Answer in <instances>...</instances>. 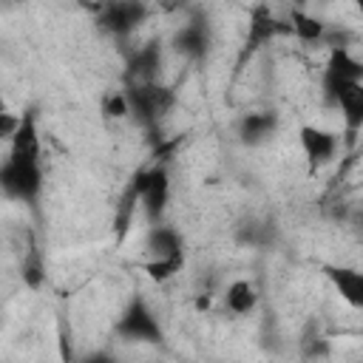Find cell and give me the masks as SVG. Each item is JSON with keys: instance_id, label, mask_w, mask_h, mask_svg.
<instances>
[{"instance_id": "22", "label": "cell", "mask_w": 363, "mask_h": 363, "mask_svg": "<svg viewBox=\"0 0 363 363\" xmlns=\"http://www.w3.org/2000/svg\"><path fill=\"white\" fill-rule=\"evenodd\" d=\"M82 363H119V360L113 354H108V352H91V354H85Z\"/></svg>"}, {"instance_id": "16", "label": "cell", "mask_w": 363, "mask_h": 363, "mask_svg": "<svg viewBox=\"0 0 363 363\" xmlns=\"http://www.w3.org/2000/svg\"><path fill=\"white\" fill-rule=\"evenodd\" d=\"M173 45H176L179 54H184V57H190V60H199V57L207 51V28L199 26V23H190V26H184V28L176 34Z\"/></svg>"}, {"instance_id": "7", "label": "cell", "mask_w": 363, "mask_h": 363, "mask_svg": "<svg viewBox=\"0 0 363 363\" xmlns=\"http://www.w3.org/2000/svg\"><path fill=\"white\" fill-rule=\"evenodd\" d=\"M346 82H363V62L354 60L346 48H332L329 62H326V77H323L326 94L332 96Z\"/></svg>"}, {"instance_id": "19", "label": "cell", "mask_w": 363, "mask_h": 363, "mask_svg": "<svg viewBox=\"0 0 363 363\" xmlns=\"http://www.w3.org/2000/svg\"><path fill=\"white\" fill-rule=\"evenodd\" d=\"M289 28H292V34H295L298 40H303V43H315V40H320V37L326 34L323 23H320L318 17H312V14H306V11H292Z\"/></svg>"}, {"instance_id": "9", "label": "cell", "mask_w": 363, "mask_h": 363, "mask_svg": "<svg viewBox=\"0 0 363 363\" xmlns=\"http://www.w3.org/2000/svg\"><path fill=\"white\" fill-rule=\"evenodd\" d=\"M162 65V51L159 43H147L142 48L133 51L130 62H128V85H145V82H156V71Z\"/></svg>"}, {"instance_id": "1", "label": "cell", "mask_w": 363, "mask_h": 363, "mask_svg": "<svg viewBox=\"0 0 363 363\" xmlns=\"http://www.w3.org/2000/svg\"><path fill=\"white\" fill-rule=\"evenodd\" d=\"M0 190L14 201L31 204L43 193V164L37 159H20L9 153L0 164Z\"/></svg>"}, {"instance_id": "4", "label": "cell", "mask_w": 363, "mask_h": 363, "mask_svg": "<svg viewBox=\"0 0 363 363\" xmlns=\"http://www.w3.org/2000/svg\"><path fill=\"white\" fill-rule=\"evenodd\" d=\"M116 335L125 337L128 343H159L162 326H159L156 315L147 309V303L130 301L128 309L122 312L119 323H116Z\"/></svg>"}, {"instance_id": "10", "label": "cell", "mask_w": 363, "mask_h": 363, "mask_svg": "<svg viewBox=\"0 0 363 363\" xmlns=\"http://www.w3.org/2000/svg\"><path fill=\"white\" fill-rule=\"evenodd\" d=\"M323 272H326L329 284L335 286V292L352 309L363 306V275H360V269H354V267H326Z\"/></svg>"}, {"instance_id": "12", "label": "cell", "mask_w": 363, "mask_h": 363, "mask_svg": "<svg viewBox=\"0 0 363 363\" xmlns=\"http://www.w3.org/2000/svg\"><path fill=\"white\" fill-rule=\"evenodd\" d=\"M275 128H278L275 113H269V111H255V113L241 116V122H238V136H241L244 145L255 147V145H264V142L275 133Z\"/></svg>"}, {"instance_id": "23", "label": "cell", "mask_w": 363, "mask_h": 363, "mask_svg": "<svg viewBox=\"0 0 363 363\" xmlns=\"http://www.w3.org/2000/svg\"><path fill=\"white\" fill-rule=\"evenodd\" d=\"M207 306H210V298H207V295H204V298H199V301H196V309H207Z\"/></svg>"}, {"instance_id": "6", "label": "cell", "mask_w": 363, "mask_h": 363, "mask_svg": "<svg viewBox=\"0 0 363 363\" xmlns=\"http://www.w3.org/2000/svg\"><path fill=\"white\" fill-rule=\"evenodd\" d=\"M145 14H147V9L142 3H111L102 9L99 26L116 37H128L142 26Z\"/></svg>"}, {"instance_id": "21", "label": "cell", "mask_w": 363, "mask_h": 363, "mask_svg": "<svg viewBox=\"0 0 363 363\" xmlns=\"http://www.w3.org/2000/svg\"><path fill=\"white\" fill-rule=\"evenodd\" d=\"M20 119H23V116L11 113V111L0 102V142H11V136H14L17 128H20Z\"/></svg>"}, {"instance_id": "5", "label": "cell", "mask_w": 363, "mask_h": 363, "mask_svg": "<svg viewBox=\"0 0 363 363\" xmlns=\"http://www.w3.org/2000/svg\"><path fill=\"white\" fill-rule=\"evenodd\" d=\"M298 139H301V150H303L312 170L329 164L337 153V136L332 130L320 128V125H303L298 130Z\"/></svg>"}, {"instance_id": "3", "label": "cell", "mask_w": 363, "mask_h": 363, "mask_svg": "<svg viewBox=\"0 0 363 363\" xmlns=\"http://www.w3.org/2000/svg\"><path fill=\"white\" fill-rule=\"evenodd\" d=\"M130 196L139 199L145 216L150 221H159L167 201H170V176L164 167H150L145 173H139L133 179V187H130Z\"/></svg>"}, {"instance_id": "18", "label": "cell", "mask_w": 363, "mask_h": 363, "mask_svg": "<svg viewBox=\"0 0 363 363\" xmlns=\"http://www.w3.org/2000/svg\"><path fill=\"white\" fill-rule=\"evenodd\" d=\"M20 278H23V284H26L28 289H43V286H45V278H48V272H45V258H43V252H40L37 247H31V250L23 255Z\"/></svg>"}, {"instance_id": "20", "label": "cell", "mask_w": 363, "mask_h": 363, "mask_svg": "<svg viewBox=\"0 0 363 363\" xmlns=\"http://www.w3.org/2000/svg\"><path fill=\"white\" fill-rule=\"evenodd\" d=\"M102 113L108 116V119H122V116H128L130 111H128V96L125 94H108L105 99H102Z\"/></svg>"}, {"instance_id": "8", "label": "cell", "mask_w": 363, "mask_h": 363, "mask_svg": "<svg viewBox=\"0 0 363 363\" xmlns=\"http://www.w3.org/2000/svg\"><path fill=\"white\" fill-rule=\"evenodd\" d=\"M329 99L340 108L349 133H357L363 128V82H346Z\"/></svg>"}, {"instance_id": "13", "label": "cell", "mask_w": 363, "mask_h": 363, "mask_svg": "<svg viewBox=\"0 0 363 363\" xmlns=\"http://www.w3.org/2000/svg\"><path fill=\"white\" fill-rule=\"evenodd\" d=\"M9 153L11 156H20V159H37L43 156V145H40V130H37V119L31 113H26L20 119V128L17 133L11 136L9 142Z\"/></svg>"}, {"instance_id": "11", "label": "cell", "mask_w": 363, "mask_h": 363, "mask_svg": "<svg viewBox=\"0 0 363 363\" xmlns=\"http://www.w3.org/2000/svg\"><path fill=\"white\" fill-rule=\"evenodd\" d=\"M258 298H261V295H258V289H255L252 281L235 278V281H230L227 289H224V309H227L230 315H235V318H244V315L255 312Z\"/></svg>"}, {"instance_id": "15", "label": "cell", "mask_w": 363, "mask_h": 363, "mask_svg": "<svg viewBox=\"0 0 363 363\" xmlns=\"http://www.w3.org/2000/svg\"><path fill=\"white\" fill-rule=\"evenodd\" d=\"M284 26L267 11V9H255L252 20H250V34H247V45L250 48H258V45H267Z\"/></svg>"}, {"instance_id": "2", "label": "cell", "mask_w": 363, "mask_h": 363, "mask_svg": "<svg viewBox=\"0 0 363 363\" xmlns=\"http://www.w3.org/2000/svg\"><path fill=\"white\" fill-rule=\"evenodd\" d=\"M128 96V111L130 116L145 125V128H153L159 125V119L167 113V108L173 105V94L156 82H145V85H128L125 91Z\"/></svg>"}, {"instance_id": "17", "label": "cell", "mask_w": 363, "mask_h": 363, "mask_svg": "<svg viewBox=\"0 0 363 363\" xmlns=\"http://www.w3.org/2000/svg\"><path fill=\"white\" fill-rule=\"evenodd\" d=\"M145 275L156 284H164L170 278H176L182 269H184V252H176V255H167V258H150L142 264Z\"/></svg>"}, {"instance_id": "14", "label": "cell", "mask_w": 363, "mask_h": 363, "mask_svg": "<svg viewBox=\"0 0 363 363\" xmlns=\"http://www.w3.org/2000/svg\"><path fill=\"white\" fill-rule=\"evenodd\" d=\"M145 250L150 252V258H167V255L184 252L182 250V235L173 227H164V224L150 227V233L145 238Z\"/></svg>"}]
</instances>
